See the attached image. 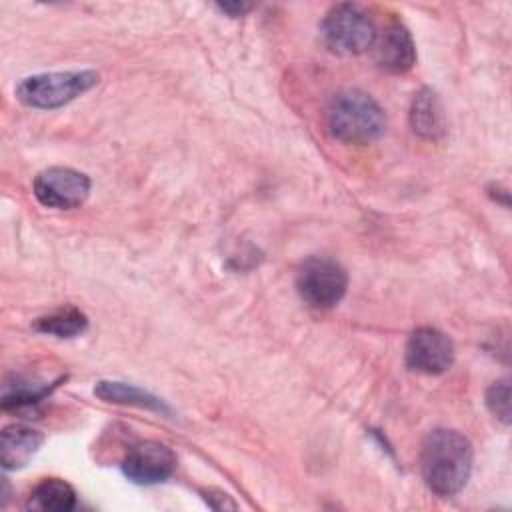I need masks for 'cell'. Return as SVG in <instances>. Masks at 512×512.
<instances>
[{
	"mask_svg": "<svg viewBox=\"0 0 512 512\" xmlns=\"http://www.w3.org/2000/svg\"><path fill=\"white\" fill-rule=\"evenodd\" d=\"M42 442L44 436L26 424L6 426L0 436V462L4 470L24 468L40 450Z\"/></svg>",
	"mask_w": 512,
	"mask_h": 512,
	"instance_id": "obj_10",
	"label": "cell"
},
{
	"mask_svg": "<svg viewBox=\"0 0 512 512\" xmlns=\"http://www.w3.org/2000/svg\"><path fill=\"white\" fill-rule=\"evenodd\" d=\"M216 8L222 10V12H226V14H230V16H244V14L252 8V4H244V2H226V4H218Z\"/></svg>",
	"mask_w": 512,
	"mask_h": 512,
	"instance_id": "obj_17",
	"label": "cell"
},
{
	"mask_svg": "<svg viewBox=\"0 0 512 512\" xmlns=\"http://www.w3.org/2000/svg\"><path fill=\"white\" fill-rule=\"evenodd\" d=\"M176 470V454L162 442L144 440L134 444L122 460V472L134 484L150 486L164 482Z\"/></svg>",
	"mask_w": 512,
	"mask_h": 512,
	"instance_id": "obj_8",
	"label": "cell"
},
{
	"mask_svg": "<svg viewBox=\"0 0 512 512\" xmlns=\"http://www.w3.org/2000/svg\"><path fill=\"white\" fill-rule=\"evenodd\" d=\"M374 58L388 72H406L416 62V48L410 32L398 20L386 24L374 42Z\"/></svg>",
	"mask_w": 512,
	"mask_h": 512,
	"instance_id": "obj_9",
	"label": "cell"
},
{
	"mask_svg": "<svg viewBox=\"0 0 512 512\" xmlns=\"http://www.w3.org/2000/svg\"><path fill=\"white\" fill-rule=\"evenodd\" d=\"M204 494V500L208 502V506L216 508V510H224V508H236V502L230 500L228 494L224 492H218V490H206L202 492Z\"/></svg>",
	"mask_w": 512,
	"mask_h": 512,
	"instance_id": "obj_16",
	"label": "cell"
},
{
	"mask_svg": "<svg viewBox=\"0 0 512 512\" xmlns=\"http://www.w3.org/2000/svg\"><path fill=\"white\" fill-rule=\"evenodd\" d=\"M472 460L474 450L464 434L448 428L432 430L422 444V478L436 496L450 498L466 486Z\"/></svg>",
	"mask_w": 512,
	"mask_h": 512,
	"instance_id": "obj_1",
	"label": "cell"
},
{
	"mask_svg": "<svg viewBox=\"0 0 512 512\" xmlns=\"http://www.w3.org/2000/svg\"><path fill=\"white\" fill-rule=\"evenodd\" d=\"M98 72L94 70H66L44 72L24 78L16 88V98L30 108L52 110L60 108L98 84Z\"/></svg>",
	"mask_w": 512,
	"mask_h": 512,
	"instance_id": "obj_4",
	"label": "cell"
},
{
	"mask_svg": "<svg viewBox=\"0 0 512 512\" xmlns=\"http://www.w3.org/2000/svg\"><path fill=\"white\" fill-rule=\"evenodd\" d=\"M330 134L346 144H370L386 130L380 104L362 90L338 92L328 108Z\"/></svg>",
	"mask_w": 512,
	"mask_h": 512,
	"instance_id": "obj_2",
	"label": "cell"
},
{
	"mask_svg": "<svg viewBox=\"0 0 512 512\" xmlns=\"http://www.w3.org/2000/svg\"><path fill=\"white\" fill-rule=\"evenodd\" d=\"M32 190L36 200L46 208L72 210L86 202L90 178L68 166H52L34 178Z\"/></svg>",
	"mask_w": 512,
	"mask_h": 512,
	"instance_id": "obj_6",
	"label": "cell"
},
{
	"mask_svg": "<svg viewBox=\"0 0 512 512\" xmlns=\"http://www.w3.org/2000/svg\"><path fill=\"white\" fill-rule=\"evenodd\" d=\"M378 30L370 14L358 4H336L320 22V38L324 46L340 56H358L370 50Z\"/></svg>",
	"mask_w": 512,
	"mask_h": 512,
	"instance_id": "obj_3",
	"label": "cell"
},
{
	"mask_svg": "<svg viewBox=\"0 0 512 512\" xmlns=\"http://www.w3.org/2000/svg\"><path fill=\"white\" fill-rule=\"evenodd\" d=\"M26 506L42 512H68L76 506V492L62 478H44L32 488Z\"/></svg>",
	"mask_w": 512,
	"mask_h": 512,
	"instance_id": "obj_12",
	"label": "cell"
},
{
	"mask_svg": "<svg viewBox=\"0 0 512 512\" xmlns=\"http://www.w3.org/2000/svg\"><path fill=\"white\" fill-rule=\"evenodd\" d=\"M486 406L502 424L510 422V384H508V380H498L488 388Z\"/></svg>",
	"mask_w": 512,
	"mask_h": 512,
	"instance_id": "obj_15",
	"label": "cell"
},
{
	"mask_svg": "<svg viewBox=\"0 0 512 512\" xmlns=\"http://www.w3.org/2000/svg\"><path fill=\"white\" fill-rule=\"evenodd\" d=\"M88 328V318L74 306L60 308L48 316H42L34 322V330L56 336V338H74Z\"/></svg>",
	"mask_w": 512,
	"mask_h": 512,
	"instance_id": "obj_14",
	"label": "cell"
},
{
	"mask_svg": "<svg viewBox=\"0 0 512 512\" xmlns=\"http://www.w3.org/2000/svg\"><path fill=\"white\" fill-rule=\"evenodd\" d=\"M348 288L346 270L332 258H308L296 274V290L312 308L336 306Z\"/></svg>",
	"mask_w": 512,
	"mask_h": 512,
	"instance_id": "obj_5",
	"label": "cell"
},
{
	"mask_svg": "<svg viewBox=\"0 0 512 512\" xmlns=\"http://www.w3.org/2000/svg\"><path fill=\"white\" fill-rule=\"evenodd\" d=\"M410 126L424 140H440L446 134V116L438 94L422 88L414 94L410 106Z\"/></svg>",
	"mask_w": 512,
	"mask_h": 512,
	"instance_id": "obj_11",
	"label": "cell"
},
{
	"mask_svg": "<svg viewBox=\"0 0 512 512\" xmlns=\"http://www.w3.org/2000/svg\"><path fill=\"white\" fill-rule=\"evenodd\" d=\"M94 394L104 400V402H114V404H128V406H138V408H146V410H154V412H164L168 414V406L154 394L140 390L132 384H124V382H98L94 388Z\"/></svg>",
	"mask_w": 512,
	"mask_h": 512,
	"instance_id": "obj_13",
	"label": "cell"
},
{
	"mask_svg": "<svg viewBox=\"0 0 512 512\" xmlns=\"http://www.w3.org/2000/svg\"><path fill=\"white\" fill-rule=\"evenodd\" d=\"M406 364L410 370L422 374H444L454 362V344L438 328H418L406 342Z\"/></svg>",
	"mask_w": 512,
	"mask_h": 512,
	"instance_id": "obj_7",
	"label": "cell"
}]
</instances>
